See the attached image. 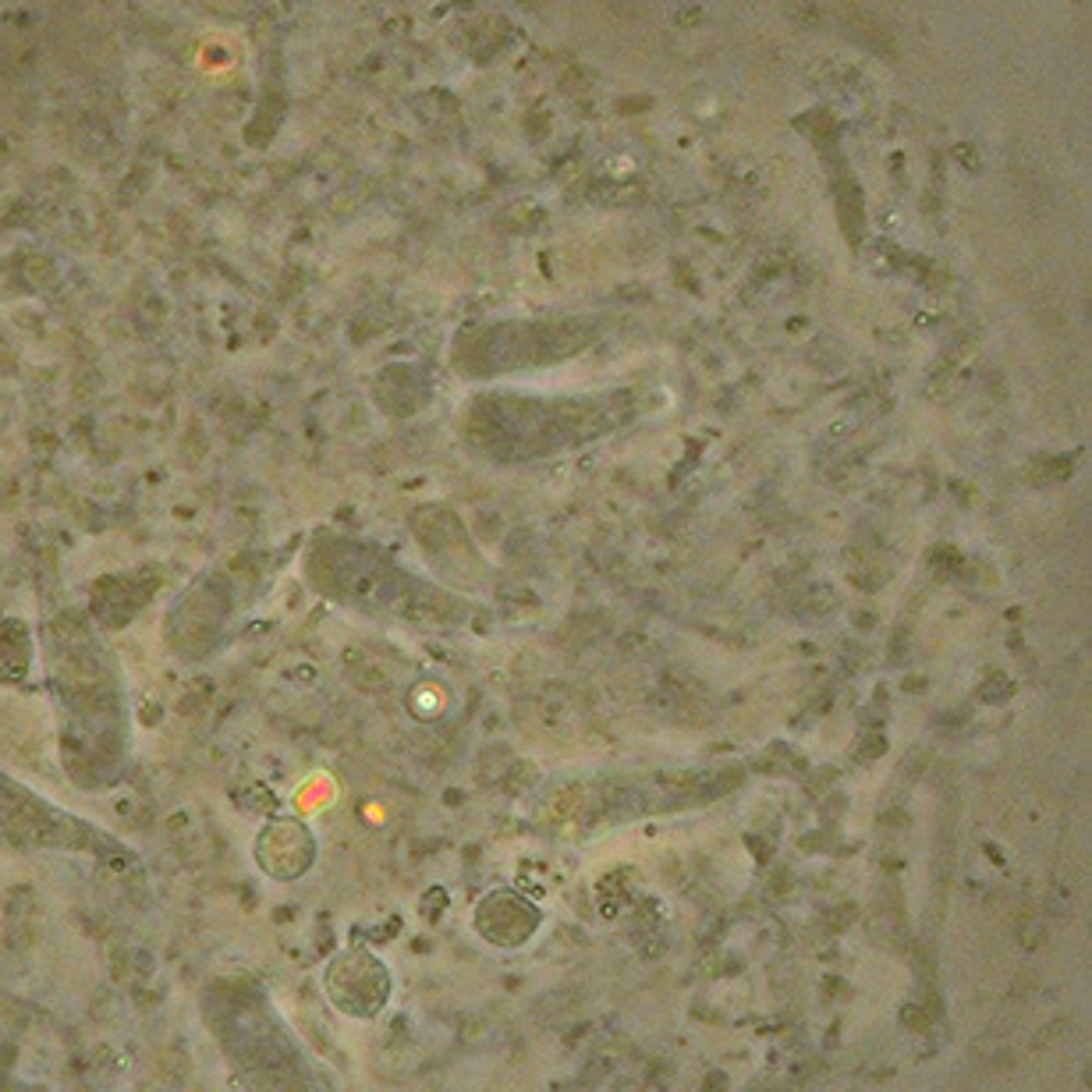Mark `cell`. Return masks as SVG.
I'll list each match as a JSON object with an SVG mask.
<instances>
[{
	"mask_svg": "<svg viewBox=\"0 0 1092 1092\" xmlns=\"http://www.w3.org/2000/svg\"><path fill=\"white\" fill-rule=\"evenodd\" d=\"M99 830L0 770V845L93 847Z\"/></svg>",
	"mask_w": 1092,
	"mask_h": 1092,
	"instance_id": "2",
	"label": "cell"
},
{
	"mask_svg": "<svg viewBox=\"0 0 1092 1092\" xmlns=\"http://www.w3.org/2000/svg\"><path fill=\"white\" fill-rule=\"evenodd\" d=\"M43 657L60 709V748L89 767V787H103L99 780L118 770V752H125V685L118 659L71 611L47 624Z\"/></svg>",
	"mask_w": 1092,
	"mask_h": 1092,
	"instance_id": "1",
	"label": "cell"
}]
</instances>
